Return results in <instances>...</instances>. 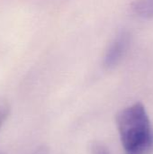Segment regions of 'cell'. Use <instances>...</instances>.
Masks as SVG:
<instances>
[{
  "mask_svg": "<svg viewBox=\"0 0 153 154\" xmlns=\"http://www.w3.org/2000/svg\"><path fill=\"white\" fill-rule=\"evenodd\" d=\"M116 125L126 154L152 152L153 133L149 116L142 103H136L119 112Z\"/></svg>",
  "mask_w": 153,
  "mask_h": 154,
  "instance_id": "obj_1",
  "label": "cell"
},
{
  "mask_svg": "<svg viewBox=\"0 0 153 154\" xmlns=\"http://www.w3.org/2000/svg\"><path fill=\"white\" fill-rule=\"evenodd\" d=\"M133 9L142 16H153V0H137Z\"/></svg>",
  "mask_w": 153,
  "mask_h": 154,
  "instance_id": "obj_3",
  "label": "cell"
},
{
  "mask_svg": "<svg viewBox=\"0 0 153 154\" xmlns=\"http://www.w3.org/2000/svg\"><path fill=\"white\" fill-rule=\"evenodd\" d=\"M130 43V36L126 32H120L110 44L104 59V65L107 69L114 68L125 54Z\"/></svg>",
  "mask_w": 153,
  "mask_h": 154,
  "instance_id": "obj_2",
  "label": "cell"
},
{
  "mask_svg": "<svg viewBox=\"0 0 153 154\" xmlns=\"http://www.w3.org/2000/svg\"><path fill=\"white\" fill-rule=\"evenodd\" d=\"M10 115V106L7 101L0 100V130Z\"/></svg>",
  "mask_w": 153,
  "mask_h": 154,
  "instance_id": "obj_4",
  "label": "cell"
},
{
  "mask_svg": "<svg viewBox=\"0 0 153 154\" xmlns=\"http://www.w3.org/2000/svg\"><path fill=\"white\" fill-rule=\"evenodd\" d=\"M31 154H50V151L46 146H40L36 148Z\"/></svg>",
  "mask_w": 153,
  "mask_h": 154,
  "instance_id": "obj_6",
  "label": "cell"
},
{
  "mask_svg": "<svg viewBox=\"0 0 153 154\" xmlns=\"http://www.w3.org/2000/svg\"><path fill=\"white\" fill-rule=\"evenodd\" d=\"M92 153L93 154H110L107 148L99 143H95L92 145Z\"/></svg>",
  "mask_w": 153,
  "mask_h": 154,
  "instance_id": "obj_5",
  "label": "cell"
}]
</instances>
